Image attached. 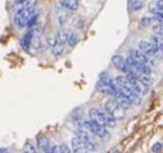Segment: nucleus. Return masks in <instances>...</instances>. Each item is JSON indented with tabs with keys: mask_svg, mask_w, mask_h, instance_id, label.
<instances>
[{
	"mask_svg": "<svg viewBox=\"0 0 163 153\" xmlns=\"http://www.w3.org/2000/svg\"><path fill=\"white\" fill-rule=\"evenodd\" d=\"M88 115H90V120L98 123L102 126H105V127H114V126H116V120L106 111H102L100 109H95L94 107V109H90Z\"/></svg>",
	"mask_w": 163,
	"mask_h": 153,
	"instance_id": "nucleus-1",
	"label": "nucleus"
},
{
	"mask_svg": "<svg viewBox=\"0 0 163 153\" xmlns=\"http://www.w3.org/2000/svg\"><path fill=\"white\" fill-rule=\"evenodd\" d=\"M82 129L88 131L91 134L97 136L98 139H101V140L104 141V142L108 141L110 137H111V134H110V132L106 130L105 126H102V125H100L98 123L94 122L92 120L84 121L83 124H82Z\"/></svg>",
	"mask_w": 163,
	"mask_h": 153,
	"instance_id": "nucleus-2",
	"label": "nucleus"
},
{
	"mask_svg": "<svg viewBox=\"0 0 163 153\" xmlns=\"http://www.w3.org/2000/svg\"><path fill=\"white\" fill-rule=\"evenodd\" d=\"M76 137L85 145V148H86V150L88 152H96V151H98V149H100L98 143L93 139V134H91L88 131H86V130H84L82 127L78 129L76 131Z\"/></svg>",
	"mask_w": 163,
	"mask_h": 153,
	"instance_id": "nucleus-3",
	"label": "nucleus"
},
{
	"mask_svg": "<svg viewBox=\"0 0 163 153\" xmlns=\"http://www.w3.org/2000/svg\"><path fill=\"white\" fill-rule=\"evenodd\" d=\"M36 12H35V9L32 7H28L26 9H22V10L16 12L13 18H12V22H13L15 27L18 28V29H22V28L27 27L28 21L30 20V18Z\"/></svg>",
	"mask_w": 163,
	"mask_h": 153,
	"instance_id": "nucleus-4",
	"label": "nucleus"
},
{
	"mask_svg": "<svg viewBox=\"0 0 163 153\" xmlns=\"http://www.w3.org/2000/svg\"><path fill=\"white\" fill-rule=\"evenodd\" d=\"M104 109L108 114H111L115 120H120V119L124 117V110L117 104L115 100H108L105 103Z\"/></svg>",
	"mask_w": 163,
	"mask_h": 153,
	"instance_id": "nucleus-5",
	"label": "nucleus"
},
{
	"mask_svg": "<svg viewBox=\"0 0 163 153\" xmlns=\"http://www.w3.org/2000/svg\"><path fill=\"white\" fill-rule=\"evenodd\" d=\"M130 56L132 57L133 59H135L136 61H139V63H141V64L150 65V66H153V65L156 63V61H154V59H153L152 57H149V56H146L145 54H143L142 51H136V49L131 51Z\"/></svg>",
	"mask_w": 163,
	"mask_h": 153,
	"instance_id": "nucleus-6",
	"label": "nucleus"
},
{
	"mask_svg": "<svg viewBox=\"0 0 163 153\" xmlns=\"http://www.w3.org/2000/svg\"><path fill=\"white\" fill-rule=\"evenodd\" d=\"M112 63L119 71L124 73V75L129 74L130 71H132V69L127 66V64H126V61H125V58H123L121 55H114L112 57Z\"/></svg>",
	"mask_w": 163,
	"mask_h": 153,
	"instance_id": "nucleus-7",
	"label": "nucleus"
},
{
	"mask_svg": "<svg viewBox=\"0 0 163 153\" xmlns=\"http://www.w3.org/2000/svg\"><path fill=\"white\" fill-rule=\"evenodd\" d=\"M37 144H38V148H39L44 153H51L53 145H51V140H49L46 135H40V136H38V139H37Z\"/></svg>",
	"mask_w": 163,
	"mask_h": 153,
	"instance_id": "nucleus-8",
	"label": "nucleus"
},
{
	"mask_svg": "<svg viewBox=\"0 0 163 153\" xmlns=\"http://www.w3.org/2000/svg\"><path fill=\"white\" fill-rule=\"evenodd\" d=\"M34 36H35V32H34L32 29L27 31V32L22 36V38L20 39V46L25 51H29L31 44H32V40H34Z\"/></svg>",
	"mask_w": 163,
	"mask_h": 153,
	"instance_id": "nucleus-9",
	"label": "nucleus"
},
{
	"mask_svg": "<svg viewBox=\"0 0 163 153\" xmlns=\"http://www.w3.org/2000/svg\"><path fill=\"white\" fill-rule=\"evenodd\" d=\"M139 49L142 51L143 54H145L146 56H149V57H153L154 51H155V49H156V47H154L150 41L142 40V41H140V44H139Z\"/></svg>",
	"mask_w": 163,
	"mask_h": 153,
	"instance_id": "nucleus-10",
	"label": "nucleus"
},
{
	"mask_svg": "<svg viewBox=\"0 0 163 153\" xmlns=\"http://www.w3.org/2000/svg\"><path fill=\"white\" fill-rule=\"evenodd\" d=\"M96 90L100 93L105 94V95H108V96H115V94H116V91L113 88L111 85L102 82V81H100V82L96 84Z\"/></svg>",
	"mask_w": 163,
	"mask_h": 153,
	"instance_id": "nucleus-11",
	"label": "nucleus"
},
{
	"mask_svg": "<svg viewBox=\"0 0 163 153\" xmlns=\"http://www.w3.org/2000/svg\"><path fill=\"white\" fill-rule=\"evenodd\" d=\"M114 100L117 102V104L122 107L124 111L130 110V109H131V106H132V103L130 102V100H129L126 96H124L123 94H121V93L116 92L115 96H114Z\"/></svg>",
	"mask_w": 163,
	"mask_h": 153,
	"instance_id": "nucleus-12",
	"label": "nucleus"
},
{
	"mask_svg": "<svg viewBox=\"0 0 163 153\" xmlns=\"http://www.w3.org/2000/svg\"><path fill=\"white\" fill-rule=\"evenodd\" d=\"M31 0H15L11 5V9L13 10V12H18V11L26 9L28 7H31Z\"/></svg>",
	"mask_w": 163,
	"mask_h": 153,
	"instance_id": "nucleus-13",
	"label": "nucleus"
},
{
	"mask_svg": "<svg viewBox=\"0 0 163 153\" xmlns=\"http://www.w3.org/2000/svg\"><path fill=\"white\" fill-rule=\"evenodd\" d=\"M71 152L73 153H88L86 150L85 145L77 139V137H73L71 139Z\"/></svg>",
	"mask_w": 163,
	"mask_h": 153,
	"instance_id": "nucleus-14",
	"label": "nucleus"
},
{
	"mask_svg": "<svg viewBox=\"0 0 163 153\" xmlns=\"http://www.w3.org/2000/svg\"><path fill=\"white\" fill-rule=\"evenodd\" d=\"M61 5H63V7H64V8H66V9L71 10V11L77 10V9H78V7H79V2H78V0H63Z\"/></svg>",
	"mask_w": 163,
	"mask_h": 153,
	"instance_id": "nucleus-15",
	"label": "nucleus"
},
{
	"mask_svg": "<svg viewBox=\"0 0 163 153\" xmlns=\"http://www.w3.org/2000/svg\"><path fill=\"white\" fill-rule=\"evenodd\" d=\"M79 41V37L75 31H69L67 35V45L69 47H75Z\"/></svg>",
	"mask_w": 163,
	"mask_h": 153,
	"instance_id": "nucleus-16",
	"label": "nucleus"
},
{
	"mask_svg": "<svg viewBox=\"0 0 163 153\" xmlns=\"http://www.w3.org/2000/svg\"><path fill=\"white\" fill-rule=\"evenodd\" d=\"M150 42L152 44L154 47L163 51V37L153 35V36H151V38H150Z\"/></svg>",
	"mask_w": 163,
	"mask_h": 153,
	"instance_id": "nucleus-17",
	"label": "nucleus"
},
{
	"mask_svg": "<svg viewBox=\"0 0 163 153\" xmlns=\"http://www.w3.org/2000/svg\"><path fill=\"white\" fill-rule=\"evenodd\" d=\"M64 45H61V44H57L55 47H53L51 48V54H53V56L54 57H56V58H58V57H61L64 55Z\"/></svg>",
	"mask_w": 163,
	"mask_h": 153,
	"instance_id": "nucleus-18",
	"label": "nucleus"
},
{
	"mask_svg": "<svg viewBox=\"0 0 163 153\" xmlns=\"http://www.w3.org/2000/svg\"><path fill=\"white\" fill-rule=\"evenodd\" d=\"M137 78H139V81L142 83L143 85H145V86H149V85H151V84H152V77H151L150 75H146V74H140V73H139Z\"/></svg>",
	"mask_w": 163,
	"mask_h": 153,
	"instance_id": "nucleus-19",
	"label": "nucleus"
},
{
	"mask_svg": "<svg viewBox=\"0 0 163 153\" xmlns=\"http://www.w3.org/2000/svg\"><path fill=\"white\" fill-rule=\"evenodd\" d=\"M143 7H144V3H143V1H141V0H133V1H131V3H130V8H131L132 11L141 10Z\"/></svg>",
	"mask_w": 163,
	"mask_h": 153,
	"instance_id": "nucleus-20",
	"label": "nucleus"
},
{
	"mask_svg": "<svg viewBox=\"0 0 163 153\" xmlns=\"http://www.w3.org/2000/svg\"><path fill=\"white\" fill-rule=\"evenodd\" d=\"M67 35H68V32H66V31H63V30L58 31V32L56 34L58 44H61V45L67 44Z\"/></svg>",
	"mask_w": 163,
	"mask_h": 153,
	"instance_id": "nucleus-21",
	"label": "nucleus"
},
{
	"mask_svg": "<svg viewBox=\"0 0 163 153\" xmlns=\"http://www.w3.org/2000/svg\"><path fill=\"white\" fill-rule=\"evenodd\" d=\"M152 31L154 32V35L163 37V24H155L152 27Z\"/></svg>",
	"mask_w": 163,
	"mask_h": 153,
	"instance_id": "nucleus-22",
	"label": "nucleus"
},
{
	"mask_svg": "<svg viewBox=\"0 0 163 153\" xmlns=\"http://www.w3.org/2000/svg\"><path fill=\"white\" fill-rule=\"evenodd\" d=\"M69 20V16L67 15V13H59L58 15V17H57V21H58V24L63 26V25H66L67 22Z\"/></svg>",
	"mask_w": 163,
	"mask_h": 153,
	"instance_id": "nucleus-23",
	"label": "nucleus"
},
{
	"mask_svg": "<svg viewBox=\"0 0 163 153\" xmlns=\"http://www.w3.org/2000/svg\"><path fill=\"white\" fill-rule=\"evenodd\" d=\"M57 44H58V40H57L56 35H51V36H49V37L47 38V45L51 47V49L53 47H55Z\"/></svg>",
	"mask_w": 163,
	"mask_h": 153,
	"instance_id": "nucleus-24",
	"label": "nucleus"
},
{
	"mask_svg": "<svg viewBox=\"0 0 163 153\" xmlns=\"http://www.w3.org/2000/svg\"><path fill=\"white\" fill-rule=\"evenodd\" d=\"M152 20L156 21V24H163V12H158L153 15Z\"/></svg>",
	"mask_w": 163,
	"mask_h": 153,
	"instance_id": "nucleus-25",
	"label": "nucleus"
},
{
	"mask_svg": "<svg viewBox=\"0 0 163 153\" xmlns=\"http://www.w3.org/2000/svg\"><path fill=\"white\" fill-rule=\"evenodd\" d=\"M152 18H150V17H143L141 19V25L143 27H149L152 24Z\"/></svg>",
	"mask_w": 163,
	"mask_h": 153,
	"instance_id": "nucleus-26",
	"label": "nucleus"
},
{
	"mask_svg": "<svg viewBox=\"0 0 163 153\" xmlns=\"http://www.w3.org/2000/svg\"><path fill=\"white\" fill-rule=\"evenodd\" d=\"M58 146H59V149H61V153H73L71 148H69L67 144H65V143H61Z\"/></svg>",
	"mask_w": 163,
	"mask_h": 153,
	"instance_id": "nucleus-27",
	"label": "nucleus"
},
{
	"mask_svg": "<svg viewBox=\"0 0 163 153\" xmlns=\"http://www.w3.org/2000/svg\"><path fill=\"white\" fill-rule=\"evenodd\" d=\"M161 150H163V144H162V143H155V144L152 146V152H154V153L160 152Z\"/></svg>",
	"mask_w": 163,
	"mask_h": 153,
	"instance_id": "nucleus-28",
	"label": "nucleus"
},
{
	"mask_svg": "<svg viewBox=\"0 0 163 153\" xmlns=\"http://www.w3.org/2000/svg\"><path fill=\"white\" fill-rule=\"evenodd\" d=\"M153 57H155L156 59H162V58H163V51L159 49V48H156V49H155V51H154Z\"/></svg>",
	"mask_w": 163,
	"mask_h": 153,
	"instance_id": "nucleus-29",
	"label": "nucleus"
},
{
	"mask_svg": "<svg viewBox=\"0 0 163 153\" xmlns=\"http://www.w3.org/2000/svg\"><path fill=\"white\" fill-rule=\"evenodd\" d=\"M51 153H61V149H59V146H58V145H53Z\"/></svg>",
	"mask_w": 163,
	"mask_h": 153,
	"instance_id": "nucleus-30",
	"label": "nucleus"
},
{
	"mask_svg": "<svg viewBox=\"0 0 163 153\" xmlns=\"http://www.w3.org/2000/svg\"><path fill=\"white\" fill-rule=\"evenodd\" d=\"M0 153H10L7 149H5V148H0Z\"/></svg>",
	"mask_w": 163,
	"mask_h": 153,
	"instance_id": "nucleus-31",
	"label": "nucleus"
},
{
	"mask_svg": "<svg viewBox=\"0 0 163 153\" xmlns=\"http://www.w3.org/2000/svg\"><path fill=\"white\" fill-rule=\"evenodd\" d=\"M115 153H120V152H119V151H116V152H115Z\"/></svg>",
	"mask_w": 163,
	"mask_h": 153,
	"instance_id": "nucleus-32",
	"label": "nucleus"
},
{
	"mask_svg": "<svg viewBox=\"0 0 163 153\" xmlns=\"http://www.w3.org/2000/svg\"><path fill=\"white\" fill-rule=\"evenodd\" d=\"M35 153H39V152H38V151H36V152H35Z\"/></svg>",
	"mask_w": 163,
	"mask_h": 153,
	"instance_id": "nucleus-33",
	"label": "nucleus"
},
{
	"mask_svg": "<svg viewBox=\"0 0 163 153\" xmlns=\"http://www.w3.org/2000/svg\"><path fill=\"white\" fill-rule=\"evenodd\" d=\"M156 1H158V0H156Z\"/></svg>",
	"mask_w": 163,
	"mask_h": 153,
	"instance_id": "nucleus-34",
	"label": "nucleus"
},
{
	"mask_svg": "<svg viewBox=\"0 0 163 153\" xmlns=\"http://www.w3.org/2000/svg\"><path fill=\"white\" fill-rule=\"evenodd\" d=\"M162 1H163V0H162Z\"/></svg>",
	"mask_w": 163,
	"mask_h": 153,
	"instance_id": "nucleus-35",
	"label": "nucleus"
}]
</instances>
